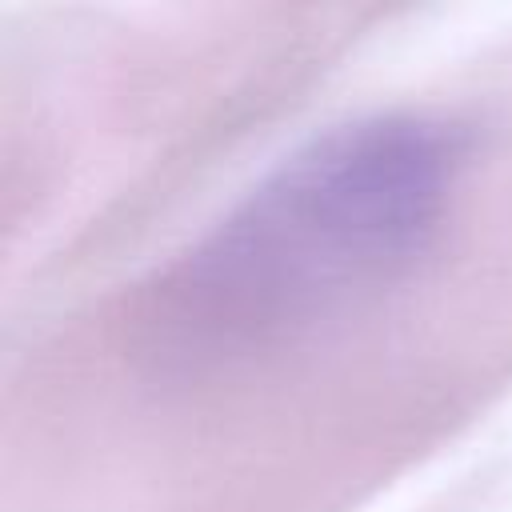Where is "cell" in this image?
Returning a JSON list of instances; mask_svg holds the SVG:
<instances>
[{
    "label": "cell",
    "instance_id": "obj_1",
    "mask_svg": "<svg viewBox=\"0 0 512 512\" xmlns=\"http://www.w3.org/2000/svg\"><path fill=\"white\" fill-rule=\"evenodd\" d=\"M464 148L420 116L316 136L260 180L164 284V328L196 348L308 332L416 268L444 228Z\"/></svg>",
    "mask_w": 512,
    "mask_h": 512
}]
</instances>
